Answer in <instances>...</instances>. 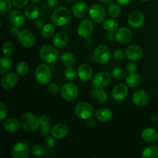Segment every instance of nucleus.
Wrapping results in <instances>:
<instances>
[{"instance_id":"1","label":"nucleus","mask_w":158,"mask_h":158,"mask_svg":"<svg viewBox=\"0 0 158 158\" xmlns=\"http://www.w3.org/2000/svg\"><path fill=\"white\" fill-rule=\"evenodd\" d=\"M71 19V12L66 7H59L51 15L52 23L56 26H64Z\"/></svg>"},{"instance_id":"2","label":"nucleus","mask_w":158,"mask_h":158,"mask_svg":"<svg viewBox=\"0 0 158 158\" xmlns=\"http://www.w3.org/2000/svg\"><path fill=\"white\" fill-rule=\"evenodd\" d=\"M40 57L44 63L52 64L58 61L60 52L55 46L50 45H44L40 49Z\"/></svg>"},{"instance_id":"3","label":"nucleus","mask_w":158,"mask_h":158,"mask_svg":"<svg viewBox=\"0 0 158 158\" xmlns=\"http://www.w3.org/2000/svg\"><path fill=\"white\" fill-rule=\"evenodd\" d=\"M21 127L27 132H33L40 127V120L38 117L32 113H25L20 119Z\"/></svg>"},{"instance_id":"4","label":"nucleus","mask_w":158,"mask_h":158,"mask_svg":"<svg viewBox=\"0 0 158 158\" xmlns=\"http://www.w3.org/2000/svg\"><path fill=\"white\" fill-rule=\"evenodd\" d=\"M35 77L37 82L42 85H46L49 83L52 80V72L47 65L40 64L35 68Z\"/></svg>"},{"instance_id":"5","label":"nucleus","mask_w":158,"mask_h":158,"mask_svg":"<svg viewBox=\"0 0 158 158\" xmlns=\"http://www.w3.org/2000/svg\"><path fill=\"white\" fill-rule=\"evenodd\" d=\"M74 113L79 118L82 120H88L94 115V109L90 103L86 102H80L75 106Z\"/></svg>"},{"instance_id":"6","label":"nucleus","mask_w":158,"mask_h":158,"mask_svg":"<svg viewBox=\"0 0 158 158\" xmlns=\"http://www.w3.org/2000/svg\"><path fill=\"white\" fill-rule=\"evenodd\" d=\"M61 96L65 100L73 102L78 97L79 89L78 87L73 83H66L62 86L60 89Z\"/></svg>"},{"instance_id":"7","label":"nucleus","mask_w":158,"mask_h":158,"mask_svg":"<svg viewBox=\"0 0 158 158\" xmlns=\"http://www.w3.org/2000/svg\"><path fill=\"white\" fill-rule=\"evenodd\" d=\"M112 75L106 71H101L93 77L92 84L97 89H104L111 83Z\"/></svg>"},{"instance_id":"8","label":"nucleus","mask_w":158,"mask_h":158,"mask_svg":"<svg viewBox=\"0 0 158 158\" xmlns=\"http://www.w3.org/2000/svg\"><path fill=\"white\" fill-rule=\"evenodd\" d=\"M110 49L106 45H99L94 51V60L100 64H104L109 62V60H110Z\"/></svg>"},{"instance_id":"9","label":"nucleus","mask_w":158,"mask_h":158,"mask_svg":"<svg viewBox=\"0 0 158 158\" xmlns=\"http://www.w3.org/2000/svg\"><path fill=\"white\" fill-rule=\"evenodd\" d=\"M89 15L91 19L97 23H103L106 17L105 8L100 4H94L89 9Z\"/></svg>"},{"instance_id":"10","label":"nucleus","mask_w":158,"mask_h":158,"mask_svg":"<svg viewBox=\"0 0 158 158\" xmlns=\"http://www.w3.org/2000/svg\"><path fill=\"white\" fill-rule=\"evenodd\" d=\"M92 19H84L82 20L77 27V32L80 37L83 39L89 38L94 32V23Z\"/></svg>"},{"instance_id":"11","label":"nucleus","mask_w":158,"mask_h":158,"mask_svg":"<svg viewBox=\"0 0 158 158\" xmlns=\"http://www.w3.org/2000/svg\"><path fill=\"white\" fill-rule=\"evenodd\" d=\"M18 40L19 41L20 44L24 47L32 48L35 43V38L34 34L29 29H23L20 30L19 33Z\"/></svg>"},{"instance_id":"12","label":"nucleus","mask_w":158,"mask_h":158,"mask_svg":"<svg viewBox=\"0 0 158 158\" xmlns=\"http://www.w3.org/2000/svg\"><path fill=\"white\" fill-rule=\"evenodd\" d=\"M127 22L130 26L134 29H139L144 24L145 18L143 14L138 10H134L128 15Z\"/></svg>"},{"instance_id":"13","label":"nucleus","mask_w":158,"mask_h":158,"mask_svg":"<svg viewBox=\"0 0 158 158\" xmlns=\"http://www.w3.org/2000/svg\"><path fill=\"white\" fill-rule=\"evenodd\" d=\"M31 152L29 145L24 142H18L12 150V156L14 158H27Z\"/></svg>"},{"instance_id":"14","label":"nucleus","mask_w":158,"mask_h":158,"mask_svg":"<svg viewBox=\"0 0 158 158\" xmlns=\"http://www.w3.org/2000/svg\"><path fill=\"white\" fill-rule=\"evenodd\" d=\"M128 92H129V89H128L127 85L124 83H119L113 88L111 96L116 101H121L126 98Z\"/></svg>"},{"instance_id":"15","label":"nucleus","mask_w":158,"mask_h":158,"mask_svg":"<svg viewBox=\"0 0 158 158\" xmlns=\"http://www.w3.org/2000/svg\"><path fill=\"white\" fill-rule=\"evenodd\" d=\"M150 97L144 89H137L132 96V101L137 106H145L149 103Z\"/></svg>"},{"instance_id":"16","label":"nucleus","mask_w":158,"mask_h":158,"mask_svg":"<svg viewBox=\"0 0 158 158\" xmlns=\"http://www.w3.org/2000/svg\"><path fill=\"white\" fill-rule=\"evenodd\" d=\"M133 32L127 27L117 29L115 32V40L120 43H127L132 40Z\"/></svg>"},{"instance_id":"17","label":"nucleus","mask_w":158,"mask_h":158,"mask_svg":"<svg viewBox=\"0 0 158 158\" xmlns=\"http://www.w3.org/2000/svg\"><path fill=\"white\" fill-rule=\"evenodd\" d=\"M19 82L18 75L15 73H7L2 77L1 80L2 86L5 89H11L15 87Z\"/></svg>"},{"instance_id":"18","label":"nucleus","mask_w":158,"mask_h":158,"mask_svg":"<svg viewBox=\"0 0 158 158\" xmlns=\"http://www.w3.org/2000/svg\"><path fill=\"white\" fill-rule=\"evenodd\" d=\"M143 49L137 45H131L126 49L125 56L131 61H138L143 56Z\"/></svg>"},{"instance_id":"19","label":"nucleus","mask_w":158,"mask_h":158,"mask_svg":"<svg viewBox=\"0 0 158 158\" xmlns=\"http://www.w3.org/2000/svg\"><path fill=\"white\" fill-rule=\"evenodd\" d=\"M78 77L82 81L88 82L92 79L94 70L93 68L87 63H83L80 65L77 69Z\"/></svg>"},{"instance_id":"20","label":"nucleus","mask_w":158,"mask_h":158,"mask_svg":"<svg viewBox=\"0 0 158 158\" xmlns=\"http://www.w3.org/2000/svg\"><path fill=\"white\" fill-rule=\"evenodd\" d=\"M72 13L77 18H83L89 13V9L86 2L83 1L76 2L72 7Z\"/></svg>"},{"instance_id":"21","label":"nucleus","mask_w":158,"mask_h":158,"mask_svg":"<svg viewBox=\"0 0 158 158\" xmlns=\"http://www.w3.org/2000/svg\"><path fill=\"white\" fill-rule=\"evenodd\" d=\"M26 15L23 14V12L20 10H12V12H10L9 15V19L10 23H12L13 26H23V25L26 23Z\"/></svg>"},{"instance_id":"22","label":"nucleus","mask_w":158,"mask_h":158,"mask_svg":"<svg viewBox=\"0 0 158 158\" xmlns=\"http://www.w3.org/2000/svg\"><path fill=\"white\" fill-rule=\"evenodd\" d=\"M69 133V129L68 127L64 123H57L52 128V131H51V134L52 137L57 140H62V139L65 138L66 136L68 135Z\"/></svg>"},{"instance_id":"23","label":"nucleus","mask_w":158,"mask_h":158,"mask_svg":"<svg viewBox=\"0 0 158 158\" xmlns=\"http://www.w3.org/2000/svg\"><path fill=\"white\" fill-rule=\"evenodd\" d=\"M69 39L67 32L61 31V32H57L56 35H54L53 39H52V44L56 48L62 49L68 44Z\"/></svg>"},{"instance_id":"24","label":"nucleus","mask_w":158,"mask_h":158,"mask_svg":"<svg viewBox=\"0 0 158 158\" xmlns=\"http://www.w3.org/2000/svg\"><path fill=\"white\" fill-rule=\"evenodd\" d=\"M95 117L101 123H106L112 119L113 112L107 107L99 108L95 112Z\"/></svg>"},{"instance_id":"25","label":"nucleus","mask_w":158,"mask_h":158,"mask_svg":"<svg viewBox=\"0 0 158 158\" xmlns=\"http://www.w3.org/2000/svg\"><path fill=\"white\" fill-rule=\"evenodd\" d=\"M141 137L145 142L154 143L158 140V131L152 127H147L143 130Z\"/></svg>"},{"instance_id":"26","label":"nucleus","mask_w":158,"mask_h":158,"mask_svg":"<svg viewBox=\"0 0 158 158\" xmlns=\"http://www.w3.org/2000/svg\"><path fill=\"white\" fill-rule=\"evenodd\" d=\"M20 126H21V123L16 118H14V117L6 119L3 121L2 123V127L5 131L11 133L16 132L17 131H19Z\"/></svg>"},{"instance_id":"27","label":"nucleus","mask_w":158,"mask_h":158,"mask_svg":"<svg viewBox=\"0 0 158 158\" xmlns=\"http://www.w3.org/2000/svg\"><path fill=\"white\" fill-rule=\"evenodd\" d=\"M126 83L131 88H137L141 83V77L138 73H129L126 77Z\"/></svg>"},{"instance_id":"28","label":"nucleus","mask_w":158,"mask_h":158,"mask_svg":"<svg viewBox=\"0 0 158 158\" xmlns=\"http://www.w3.org/2000/svg\"><path fill=\"white\" fill-rule=\"evenodd\" d=\"M24 13L29 19H36L40 15V9L35 5L29 4L25 7Z\"/></svg>"},{"instance_id":"29","label":"nucleus","mask_w":158,"mask_h":158,"mask_svg":"<svg viewBox=\"0 0 158 158\" xmlns=\"http://www.w3.org/2000/svg\"><path fill=\"white\" fill-rule=\"evenodd\" d=\"M62 64L65 66H73L77 62V59L73 53L70 52H64L60 59Z\"/></svg>"},{"instance_id":"30","label":"nucleus","mask_w":158,"mask_h":158,"mask_svg":"<svg viewBox=\"0 0 158 158\" xmlns=\"http://www.w3.org/2000/svg\"><path fill=\"white\" fill-rule=\"evenodd\" d=\"M91 95L94 99H95L97 102L100 103H106L108 99L107 94L103 89H97L94 88L91 92Z\"/></svg>"},{"instance_id":"31","label":"nucleus","mask_w":158,"mask_h":158,"mask_svg":"<svg viewBox=\"0 0 158 158\" xmlns=\"http://www.w3.org/2000/svg\"><path fill=\"white\" fill-rule=\"evenodd\" d=\"M0 63H1L0 74L1 75H4V74L7 73V72H9V69L12 68V60L10 58H9L7 56H2L0 58Z\"/></svg>"},{"instance_id":"32","label":"nucleus","mask_w":158,"mask_h":158,"mask_svg":"<svg viewBox=\"0 0 158 158\" xmlns=\"http://www.w3.org/2000/svg\"><path fill=\"white\" fill-rule=\"evenodd\" d=\"M143 158H158V147L151 145L145 148L142 152Z\"/></svg>"},{"instance_id":"33","label":"nucleus","mask_w":158,"mask_h":158,"mask_svg":"<svg viewBox=\"0 0 158 158\" xmlns=\"http://www.w3.org/2000/svg\"><path fill=\"white\" fill-rule=\"evenodd\" d=\"M55 26L52 24H45L41 29V35L45 39L52 38L55 35Z\"/></svg>"},{"instance_id":"34","label":"nucleus","mask_w":158,"mask_h":158,"mask_svg":"<svg viewBox=\"0 0 158 158\" xmlns=\"http://www.w3.org/2000/svg\"><path fill=\"white\" fill-rule=\"evenodd\" d=\"M119 24L117 20L114 19H108L104 20L103 22V28L106 31L109 32H114L118 29Z\"/></svg>"},{"instance_id":"35","label":"nucleus","mask_w":158,"mask_h":158,"mask_svg":"<svg viewBox=\"0 0 158 158\" xmlns=\"http://www.w3.org/2000/svg\"><path fill=\"white\" fill-rule=\"evenodd\" d=\"M78 76V73L73 66H67L64 70V77L69 81H73Z\"/></svg>"},{"instance_id":"36","label":"nucleus","mask_w":158,"mask_h":158,"mask_svg":"<svg viewBox=\"0 0 158 158\" xmlns=\"http://www.w3.org/2000/svg\"><path fill=\"white\" fill-rule=\"evenodd\" d=\"M108 12L114 18H118L121 14V8L117 3L110 2L108 6Z\"/></svg>"},{"instance_id":"37","label":"nucleus","mask_w":158,"mask_h":158,"mask_svg":"<svg viewBox=\"0 0 158 158\" xmlns=\"http://www.w3.org/2000/svg\"><path fill=\"white\" fill-rule=\"evenodd\" d=\"M29 64L25 61H21L17 63L16 68H15L17 74L20 77H23V76L26 75L28 71H29Z\"/></svg>"},{"instance_id":"38","label":"nucleus","mask_w":158,"mask_h":158,"mask_svg":"<svg viewBox=\"0 0 158 158\" xmlns=\"http://www.w3.org/2000/svg\"><path fill=\"white\" fill-rule=\"evenodd\" d=\"M11 7H12L11 0H0V15H6L11 9Z\"/></svg>"},{"instance_id":"39","label":"nucleus","mask_w":158,"mask_h":158,"mask_svg":"<svg viewBox=\"0 0 158 158\" xmlns=\"http://www.w3.org/2000/svg\"><path fill=\"white\" fill-rule=\"evenodd\" d=\"M14 50H15V46L13 43L10 41H6L3 43L2 45V52L4 55L11 56L13 54Z\"/></svg>"},{"instance_id":"40","label":"nucleus","mask_w":158,"mask_h":158,"mask_svg":"<svg viewBox=\"0 0 158 158\" xmlns=\"http://www.w3.org/2000/svg\"><path fill=\"white\" fill-rule=\"evenodd\" d=\"M112 77L115 80H121L126 77V71L120 67H116L112 70Z\"/></svg>"},{"instance_id":"41","label":"nucleus","mask_w":158,"mask_h":158,"mask_svg":"<svg viewBox=\"0 0 158 158\" xmlns=\"http://www.w3.org/2000/svg\"><path fill=\"white\" fill-rule=\"evenodd\" d=\"M31 154L35 157H42L45 154V148L40 144H35L31 148Z\"/></svg>"},{"instance_id":"42","label":"nucleus","mask_w":158,"mask_h":158,"mask_svg":"<svg viewBox=\"0 0 158 158\" xmlns=\"http://www.w3.org/2000/svg\"><path fill=\"white\" fill-rule=\"evenodd\" d=\"M47 90L52 95H56L60 91V88H59V86L56 83H53V82H50L47 84Z\"/></svg>"},{"instance_id":"43","label":"nucleus","mask_w":158,"mask_h":158,"mask_svg":"<svg viewBox=\"0 0 158 158\" xmlns=\"http://www.w3.org/2000/svg\"><path fill=\"white\" fill-rule=\"evenodd\" d=\"M43 146L46 149H52L55 146V138L53 137H46L43 140Z\"/></svg>"},{"instance_id":"44","label":"nucleus","mask_w":158,"mask_h":158,"mask_svg":"<svg viewBox=\"0 0 158 158\" xmlns=\"http://www.w3.org/2000/svg\"><path fill=\"white\" fill-rule=\"evenodd\" d=\"M112 57L115 61H122L123 57H124V53H123V51L120 50V49H116V50L113 52Z\"/></svg>"},{"instance_id":"45","label":"nucleus","mask_w":158,"mask_h":158,"mask_svg":"<svg viewBox=\"0 0 158 158\" xmlns=\"http://www.w3.org/2000/svg\"><path fill=\"white\" fill-rule=\"evenodd\" d=\"M52 128L50 127V125H41L40 126V134L43 137H48L49 134H51Z\"/></svg>"},{"instance_id":"46","label":"nucleus","mask_w":158,"mask_h":158,"mask_svg":"<svg viewBox=\"0 0 158 158\" xmlns=\"http://www.w3.org/2000/svg\"><path fill=\"white\" fill-rule=\"evenodd\" d=\"M39 120H40V123L41 126V125H50L52 119L47 114H43L40 116Z\"/></svg>"},{"instance_id":"47","label":"nucleus","mask_w":158,"mask_h":158,"mask_svg":"<svg viewBox=\"0 0 158 158\" xmlns=\"http://www.w3.org/2000/svg\"><path fill=\"white\" fill-rule=\"evenodd\" d=\"M8 114V110L6 105L3 102L0 103V120H4Z\"/></svg>"},{"instance_id":"48","label":"nucleus","mask_w":158,"mask_h":158,"mask_svg":"<svg viewBox=\"0 0 158 158\" xmlns=\"http://www.w3.org/2000/svg\"><path fill=\"white\" fill-rule=\"evenodd\" d=\"M29 0H12L14 6L17 9H23L27 6Z\"/></svg>"},{"instance_id":"49","label":"nucleus","mask_w":158,"mask_h":158,"mask_svg":"<svg viewBox=\"0 0 158 158\" xmlns=\"http://www.w3.org/2000/svg\"><path fill=\"white\" fill-rule=\"evenodd\" d=\"M137 70V66L134 63H128L126 65V71L128 73H135Z\"/></svg>"},{"instance_id":"50","label":"nucleus","mask_w":158,"mask_h":158,"mask_svg":"<svg viewBox=\"0 0 158 158\" xmlns=\"http://www.w3.org/2000/svg\"><path fill=\"white\" fill-rule=\"evenodd\" d=\"M19 32L20 30L19 29L18 26H12V27H10V29H9V33H10V35L13 37L18 36Z\"/></svg>"},{"instance_id":"51","label":"nucleus","mask_w":158,"mask_h":158,"mask_svg":"<svg viewBox=\"0 0 158 158\" xmlns=\"http://www.w3.org/2000/svg\"><path fill=\"white\" fill-rule=\"evenodd\" d=\"M86 125L88 126V127L91 128V129H94V128L97 126V120H96V119L92 118V117L88 119L87 121H86Z\"/></svg>"},{"instance_id":"52","label":"nucleus","mask_w":158,"mask_h":158,"mask_svg":"<svg viewBox=\"0 0 158 158\" xmlns=\"http://www.w3.org/2000/svg\"><path fill=\"white\" fill-rule=\"evenodd\" d=\"M105 37H106V39L108 41L112 42L114 41V40H115V33H114L113 32L106 31V33L105 34Z\"/></svg>"},{"instance_id":"53","label":"nucleus","mask_w":158,"mask_h":158,"mask_svg":"<svg viewBox=\"0 0 158 158\" xmlns=\"http://www.w3.org/2000/svg\"><path fill=\"white\" fill-rule=\"evenodd\" d=\"M44 19H37L36 21L35 22V26L37 28V29H41L44 26Z\"/></svg>"},{"instance_id":"54","label":"nucleus","mask_w":158,"mask_h":158,"mask_svg":"<svg viewBox=\"0 0 158 158\" xmlns=\"http://www.w3.org/2000/svg\"><path fill=\"white\" fill-rule=\"evenodd\" d=\"M133 0H117V3L121 6H127L132 2Z\"/></svg>"},{"instance_id":"55","label":"nucleus","mask_w":158,"mask_h":158,"mask_svg":"<svg viewBox=\"0 0 158 158\" xmlns=\"http://www.w3.org/2000/svg\"><path fill=\"white\" fill-rule=\"evenodd\" d=\"M59 0H46V3L50 7H54L57 5Z\"/></svg>"},{"instance_id":"56","label":"nucleus","mask_w":158,"mask_h":158,"mask_svg":"<svg viewBox=\"0 0 158 158\" xmlns=\"http://www.w3.org/2000/svg\"><path fill=\"white\" fill-rule=\"evenodd\" d=\"M84 44L85 46H86L87 47H90L93 44V40L90 38V37H89V38H86L85 39Z\"/></svg>"},{"instance_id":"57","label":"nucleus","mask_w":158,"mask_h":158,"mask_svg":"<svg viewBox=\"0 0 158 158\" xmlns=\"http://www.w3.org/2000/svg\"><path fill=\"white\" fill-rule=\"evenodd\" d=\"M151 121L154 122V123H157L158 122V114H154L151 115Z\"/></svg>"},{"instance_id":"58","label":"nucleus","mask_w":158,"mask_h":158,"mask_svg":"<svg viewBox=\"0 0 158 158\" xmlns=\"http://www.w3.org/2000/svg\"><path fill=\"white\" fill-rule=\"evenodd\" d=\"M31 2H32V3H34V4H37V3L41 2L42 0H31Z\"/></svg>"},{"instance_id":"59","label":"nucleus","mask_w":158,"mask_h":158,"mask_svg":"<svg viewBox=\"0 0 158 158\" xmlns=\"http://www.w3.org/2000/svg\"><path fill=\"white\" fill-rule=\"evenodd\" d=\"M100 2H106V3H110L113 0H100Z\"/></svg>"},{"instance_id":"60","label":"nucleus","mask_w":158,"mask_h":158,"mask_svg":"<svg viewBox=\"0 0 158 158\" xmlns=\"http://www.w3.org/2000/svg\"><path fill=\"white\" fill-rule=\"evenodd\" d=\"M65 1H66V2H68V3H73V2H74L76 0H65Z\"/></svg>"},{"instance_id":"61","label":"nucleus","mask_w":158,"mask_h":158,"mask_svg":"<svg viewBox=\"0 0 158 158\" xmlns=\"http://www.w3.org/2000/svg\"><path fill=\"white\" fill-rule=\"evenodd\" d=\"M140 1H143V2H147V1H149V0H140Z\"/></svg>"},{"instance_id":"62","label":"nucleus","mask_w":158,"mask_h":158,"mask_svg":"<svg viewBox=\"0 0 158 158\" xmlns=\"http://www.w3.org/2000/svg\"><path fill=\"white\" fill-rule=\"evenodd\" d=\"M157 95H158V91H157Z\"/></svg>"}]
</instances>
